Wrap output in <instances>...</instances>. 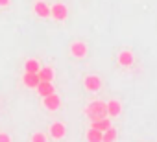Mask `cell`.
Segmentation results:
<instances>
[{
	"label": "cell",
	"instance_id": "obj_18",
	"mask_svg": "<svg viewBox=\"0 0 157 142\" xmlns=\"http://www.w3.org/2000/svg\"><path fill=\"white\" fill-rule=\"evenodd\" d=\"M10 140H11V136L8 133H0V142H10Z\"/></svg>",
	"mask_w": 157,
	"mask_h": 142
},
{
	"label": "cell",
	"instance_id": "obj_17",
	"mask_svg": "<svg viewBox=\"0 0 157 142\" xmlns=\"http://www.w3.org/2000/svg\"><path fill=\"white\" fill-rule=\"evenodd\" d=\"M44 140H46V135L41 133V131H37V133L32 135V142H44Z\"/></svg>",
	"mask_w": 157,
	"mask_h": 142
},
{
	"label": "cell",
	"instance_id": "obj_1",
	"mask_svg": "<svg viewBox=\"0 0 157 142\" xmlns=\"http://www.w3.org/2000/svg\"><path fill=\"white\" fill-rule=\"evenodd\" d=\"M83 113H85V116H87L89 120L105 118V116H107V105H105L104 100H93V102H89V103L85 105Z\"/></svg>",
	"mask_w": 157,
	"mask_h": 142
},
{
	"label": "cell",
	"instance_id": "obj_5",
	"mask_svg": "<svg viewBox=\"0 0 157 142\" xmlns=\"http://www.w3.org/2000/svg\"><path fill=\"white\" fill-rule=\"evenodd\" d=\"M87 52H89V48H87V44H85L83 41H74V43L70 44V54H72V57H76V59H83V57L87 55Z\"/></svg>",
	"mask_w": 157,
	"mask_h": 142
},
{
	"label": "cell",
	"instance_id": "obj_3",
	"mask_svg": "<svg viewBox=\"0 0 157 142\" xmlns=\"http://www.w3.org/2000/svg\"><path fill=\"white\" fill-rule=\"evenodd\" d=\"M50 17L56 19V21H59V22H63V21H67V17H68V8H67L65 4L57 2V4L50 6Z\"/></svg>",
	"mask_w": 157,
	"mask_h": 142
},
{
	"label": "cell",
	"instance_id": "obj_11",
	"mask_svg": "<svg viewBox=\"0 0 157 142\" xmlns=\"http://www.w3.org/2000/svg\"><path fill=\"white\" fill-rule=\"evenodd\" d=\"M105 105H107V116H111V118H115L122 113V105L118 100H109V102H105Z\"/></svg>",
	"mask_w": 157,
	"mask_h": 142
},
{
	"label": "cell",
	"instance_id": "obj_7",
	"mask_svg": "<svg viewBox=\"0 0 157 142\" xmlns=\"http://www.w3.org/2000/svg\"><path fill=\"white\" fill-rule=\"evenodd\" d=\"M48 131H50V136H52V138L59 140V138H63V136L67 135V125H65L63 122H54V124H50Z\"/></svg>",
	"mask_w": 157,
	"mask_h": 142
},
{
	"label": "cell",
	"instance_id": "obj_8",
	"mask_svg": "<svg viewBox=\"0 0 157 142\" xmlns=\"http://www.w3.org/2000/svg\"><path fill=\"white\" fill-rule=\"evenodd\" d=\"M22 85L26 87V89H35L37 85H39V76H37V72H24L22 74Z\"/></svg>",
	"mask_w": 157,
	"mask_h": 142
},
{
	"label": "cell",
	"instance_id": "obj_6",
	"mask_svg": "<svg viewBox=\"0 0 157 142\" xmlns=\"http://www.w3.org/2000/svg\"><path fill=\"white\" fill-rule=\"evenodd\" d=\"M117 63H118L120 66H131V65L135 63L133 52H131V50H120L118 55H117Z\"/></svg>",
	"mask_w": 157,
	"mask_h": 142
},
{
	"label": "cell",
	"instance_id": "obj_13",
	"mask_svg": "<svg viewBox=\"0 0 157 142\" xmlns=\"http://www.w3.org/2000/svg\"><path fill=\"white\" fill-rule=\"evenodd\" d=\"M54 68L52 66H41L39 70H37V76H39V80L41 81H52L54 80Z\"/></svg>",
	"mask_w": 157,
	"mask_h": 142
},
{
	"label": "cell",
	"instance_id": "obj_9",
	"mask_svg": "<svg viewBox=\"0 0 157 142\" xmlns=\"http://www.w3.org/2000/svg\"><path fill=\"white\" fill-rule=\"evenodd\" d=\"M33 13L41 19H48L50 17V6L46 2H43V0H39V2L33 4Z\"/></svg>",
	"mask_w": 157,
	"mask_h": 142
},
{
	"label": "cell",
	"instance_id": "obj_15",
	"mask_svg": "<svg viewBox=\"0 0 157 142\" xmlns=\"http://www.w3.org/2000/svg\"><path fill=\"white\" fill-rule=\"evenodd\" d=\"M24 72H37V70L41 68V65H39V61L35 59V57H30V59H26L24 61Z\"/></svg>",
	"mask_w": 157,
	"mask_h": 142
},
{
	"label": "cell",
	"instance_id": "obj_14",
	"mask_svg": "<svg viewBox=\"0 0 157 142\" xmlns=\"http://www.w3.org/2000/svg\"><path fill=\"white\" fill-rule=\"evenodd\" d=\"M109 125H111L109 116H105V118H98V120H91V127H96L98 131H105Z\"/></svg>",
	"mask_w": 157,
	"mask_h": 142
},
{
	"label": "cell",
	"instance_id": "obj_16",
	"mask_svg": "<svg viewBox=\"0 0 157 142\" xmlns=\"http://www.w3.org/2000/svg\"><path fill=\"white\" fill-rule=\"evenodd\" d=\"M117 138H118V131H117V127L109 125V127L104 131V142H113V140H117Z\"/></svg>",
	"mask_w": 157,
	"mask_h": 142
},
{
	"label": "cell",
	"instance_id": "obj_10",
	"mask_svg": "<svg viewBox=\"0 0 157 142\" xmlns=\"http://www.w3.org/2000/svg\"><path fill=\"white\" fill-rule=\"evenodd\" d=\"M35 91H37V94H39L41 98H44V96L56 92V87H54L52 81H39V85L35 87Z\"/></svg>",
	"mask_w": 157,
	"mask_h": 142
},
{
	"label": "cell",
	"instance_id": "obj_4",
	"mask_svg": "<svg viewBox=\"0 0 157 142\" xmlns=\"http://www.w3.org/2000/svg\"><path fill=\"white\" fill-rule=\"evenodd\" d=\"M43 107H44L46 111H57V109L61 107V96L56 94V92L44 96V98H43Z\"/></svg>",
	"mask_w": 157,
	"mask_h": 142
},
{
	"label": "cell",
	"instance_id": "obj_2",
	"mask_svg": "<svg viewBox=\"0 0 157 142\" xmlns=\"http://www.w3.org/2000/svg\"><path fill=\"white\" fill-rule=\"evenodd\" d=\"M83 87L89 92H98L102 89V78L96 76V74H89V76L83 78Z\"/></svg>",
	"mask_w": 157,
	"mask_h": 142
},
{
	"label": "cell",
	"instance_id": "obj_19",
	"mask_svg": "<svg viewBox=\"0 0 157 142\" xmlns=\"http://www.w3.org/2000/svg\"><path fill=\"white\" fill-rule=\"evenodd\" d=\"M11 0H0V8H8Z\"/></svg>",
	"mask_w": 157,
	"mask_h": 142
},
{
	"label": "cell",
	"instance_id": "obj_12",
	"mask_svg": "<svg viewBox=\"0 0 157 142\" xmlns=\"http://www.w3.org/2000/svg\"><path fill=\"white\" fill-rule=\"evenodd\" d=\"M85 138L89 142H104V131H98L96 127H89L85 133Z\"/></svg>",
	"mask_w": 157,
	"mask_h": 142
}]
</instances>
